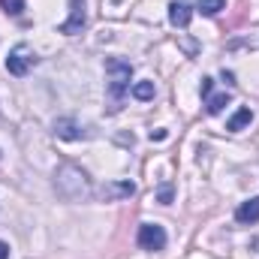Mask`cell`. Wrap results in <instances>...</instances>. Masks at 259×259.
<instances>
[{
    "mask_svg": "<svg viewBox=\"0 0 259 259\" xmlns=\"http://www.w3.org/2000/svg\"><path fill=\"white\" fill-rule=\"evenodd\" d=\"M0 259H9V244L6 241H0Z\"/></svg>",
    "mask_w": 259,
    "mask_h": 259,
    "instance_id": "17",
    "label": "cell"
},
{
    "mask_svg": "<svg viewBox=\"0 0 259 259\" xmlns=\"http://www.w3.org/2000/svg\"><path fill=\"white\" fill-rule=\"evenodd\" d=\"M136 193V184L133 181H106L100 187H94V196L100 202H118V199H127Z\"/></svg>",
    "mask_w": 259,
    "mask_h": 259,
    "instance_id": "4",
    "label": "cell"
},
{
    "mask_svg": "<svg viewBox=\"0 0 259 259\" xmlns=\"http://www.w3.org/2000/svg\"><path fill=\"white\" fill-rule=\"evenodd\" d=\"M235 220H238V223H244V226L256 223V220H259V196H253V199H247V202H241V205H238Z\"/></svg>",
    "mask_w": 259,
    "mask_h": 259,
    "instance_id": "9",
    "label": "cell"
},
{
    "mask_svg": "<svg viewBox=\"0 0 259 259\" xmlns=\"http://www.w3.org/2000/svg\"><path fill=\"white\" fill-rule=\"evenodd\" d=\"M226 6V0H199V12L202 15H217Z\"/></svg>",
    "mask_w": 259,
    "mask_h": 259,
    "instance_id": "13",
    "label": "cell"
},
{
    "mask_svg": "<svg viewBox=\"0 0 259 259\" xmlns=\"http://www.w3.org/2000/svg\"><path fill=\"white\" fill-rule=\"evenodd\" d=\"M154 94H157L154 81H136V84H133V97H136L139 103H148V100H154Z\"/></svg>",
    "mask_w": 259,
    "mask_h": 259,
    "instance_id": "11",
    "label": "cell"
},
{
    "mask_svg": "<svg viewBox=\"0 0 259 259\" xmlns=\"http://www.w3.org/2000/svg\"><path fill=\"white\" fill-rule=\"evenodd\" d=\"M157 199H160L163 205H169V202H172V184H160V190H157Z\"/></svg>",
    "mask_w": 259,
    "mask_h": 259,
    "instance_id": "14",
    "label": "cell"
},
{
    "mask_svg": "<svg viewBox=\"0 0 259 259\" xmlns=\"http://www.w3.org/2000/svg\"><path fill=\"white\" fill-rule=\"evenodd\" d=\"M55 136L58 139H66V142H78V139H88L91 133L81 127L75 118H58L55 121Z\"/></svg>",
    "mask_w": 259,
    "mask_h": 259,
    "instance_id": "7",
    "label": "cell"
},
{
    "mask_svg": "<svg viewBox=\"0 0 259 259\" xmlns=\"http://www.w3.org/2000/svg\"><path fill=\"white\" fill-rule=\"evenodd\" d=\"M55 190L66 202H84L94 196V184L88 178V172L75 163H61L55 172Z\"/></svg>",
    "mask_w": 259,
    "mask_h": 259,
    "instance_id": "1",
    "label": "cell"
},
{
    "mask_svg": "<svg viewBox=\"0 0 259 259\" xmlns=\"http://www.w3.org/2000/svg\"><path fill=\"white\" fill-rule=\"evenodd\" d=\"M84 21H88L84 0H69V18L61 24V33H66V36H75V33H81Z\"/></svg>",
    "mask_w": 259,
    "mask_h": 259,
    "instance_id": "6",
    "label": "cell"
},
{
    "mask_svg": "<svg viewBox=\"0 0 259 259\" xmlns=\"http://www.w3.org/2000/svg\"><path fill=\"white\" fill-rule=\"evenodd\" d=\"M190 18H193V6H190V3H184V0L169 3V21H172L175 27H187Z\"/></svg>",
    "mask_w": 259,
    "mask_h": 259,
    "instance_id": "8",
    "label": "cell"
},
{
    "mask_svg": "<svg viewBox=\"0 0 259 259\" xmlns=\"http://www.w3.org/2000/svg\"><path fill=\"white\" fill-rule=\"evenodd\" d=\"M106 75H109V97H112V112L121 109L124 103V94L130 91V78H133V64L121 61V58H112L106 61Z\"/></svg>",
    "mask_w": 259,
    "mask_h": 259,
    "instance_id": "2",
    "label": "cell"
},
{
    "mask_svg": "<svg viewBox=\"0 0 259 259\" xmlns=\"http://www.w3.org/2000/svg\"><path fill=\"white\" fill-rule=\"evenodd\" d=\"M250 121H253V112L250 109H238L232 118H229V124H226V130H232V133H238V130L250 127Z\"/></svg>",
    "mask_w": 259,
    "mask_h": 259,
    "instance_id": "10",
    "label": "cell"
},
{
    "mask_svg": "<svg viewBox=\"0 0 259 259\" xmlns=\"http://www.w3.org/2000/svg\"><path fill=\"white\" fill-rule=\"evenodd\" d=\"M139 247L142 250H163L166 247V229L157 223H142L139 226Z\"/></svg>",
    "mask_w": 259,
    "mask_h": 259,
    "instance_id": "5",
    "label": "cell"
},
{
    "mask_svg": "<svg viewBox=\"0 0 259 259\" xmlns=\"http://www.w3.org/2000/svg\"><path fill=\"white\" fill-rule=\"evenodd\" d=\"M36 64V55H33V49L27 46V42H18L12 52H9V58H6V72L9 75H15V78H21V75H27L30 72V66Z\"/></svg>",
    "mask_w": 259,
    "mask_h": 259,
    "instance_id": "3",
    "label": "cell"
},
{
    "mask_svg": "<svg viewBox=\"0 0 259 259\" xmlns=\"http://www.w3.org/2000/svg\"><path fill=\"white\" fill-rule=\"evenodd\" d=\"M166 136H169L166 130H151V142H163Z\"/></svg>",
    "mask_w": 259,
    "mask_h": 259,
    "instance_id": "16",
    "label": "cell"
},
{
    "mask_svg": "<svg viewBox=\"0 0 259 259\" xmlns=\"http://www.w3.org/2000/svg\"><path fill=\"white\" fill-rule=\"evenodd\" d=\"M205 106H208V115H217V112H223V106H229V94H211L205 100Z\"/></svg>",
    "mask_w": 259,
    "mask_h": 259,
    "instance_id": "12",
    "label": "cell"
},
{
    "mask_svg": "<svg viewBox=\"0 0 259 259\" xmlns=\"http://www.w3.org/2000/svg\"><path fill=\"white\" fill-rule=\"evenodd\" d=\"M211 88H214V78H202V88H199V91H202V97H205V100L211 97Z\"/></svg>",
    "mask_w": 259,
    "mask_h": 259,
    "instance_id": "15",
    "label": "cell"
}]
</instances>
